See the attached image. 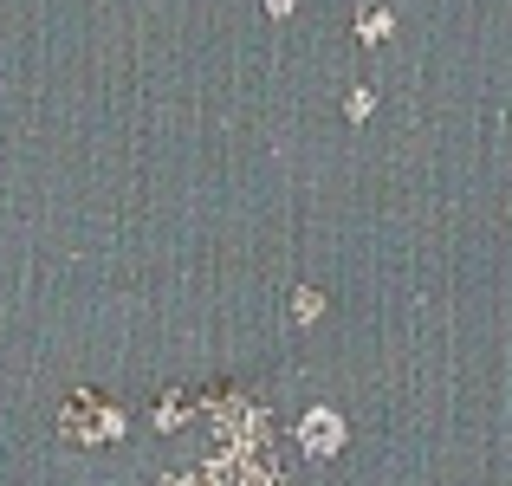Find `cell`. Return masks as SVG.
Wrapping results in <instances>:
<instances>
[{
	"label": "cell",
	"mask_w": 512,
	"mask_h": 486,
	"mask_svg": "<svg viewBox=\"0 0 512 486\" xmlns=\"http://www.w3.org/2000/svg\"><path fill=\"white\" fill-rule=\"evenodd\" d=\"M208 486H279V480L260 474V467H253V474H247V467H227V474H208Z\"/></svg>",
	"instance_id": "obj_1"
},
{
	"label": "cell",
	"mask_w": 512,
	"mask_h": 486,
	"mask_svg": "<svg viewBox=\"0 0 512 486\" xmlns=\"http://www.w3.org/2000/svg\"><path fill=\"white\" fill-rule=\"evenodd\" d=\"M357 33H363V39H383V33H389V13H383V7H370V13H363V26H357Z\"/></svg>",
	"instance_id": "obj_2"
},
{
	"label": "cell",
	"mask_w": 512,
	"mask_h": 486,
	"mask_svg": "<svg viewBox=\"0 0 512 486\" xmlns=\"http://www.w3.org/2000/svg\"><path fill=\"white\" fill-rule=\"evenodd\" d=\"M331 441H338V435H331V415H312V448H318V454H325V448H331Z\"/></svg>",
	"instance_id": "obj_3"
}]
</instances>
